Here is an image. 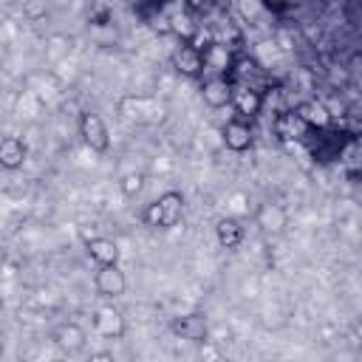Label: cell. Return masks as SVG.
Masks as SVG:
<instances>
[{
    "label": "cell",
    "instance_id": "1",
    "mask_svg": "<svg viewBox=\"0 0 362 362\" xmlns=\"http://www.w3.org/2000/svg\"><path fill=\"white\" fill-rule=\"evenodd\" d=\"M119 113L136 124H144V127H156L167 119L170 107L167 102H161L158 96H122L119 99Z\"/></svg>",
    "mask_w": 362,
    "mask_h": 362
},
{
    "label": "cell",
    "instance_id": "2",
    "mask_svg": "<svg viewBox=\"0 0 362 362\" xmlns=\"http://www.w3.org/2000/svg\"><path fill=\"white\" fill-rule=\"evenodd\" d=\"M181 215H184V195L178 189H167L153 204H147L141 218L150 229H173L178 226Z\"/></svg>",
    "mask_w": 362,
    "mask_h": 362
},
{
    "label": "cell",
    "instance_id": "3",
    "mask_svg": "<svg viewBox=\"0 0 362 362\" xmlns=\"http://www.w3.org/2000/svg\"><path fill=\"white\" fill-rule=\"evenodd\" d=\"M79 136L82 141L93 150V153H107L110 150V130L105 124V119L96 110H82L79 113Z\"/></svg>",
    "mask_w": 362,
    "mask_h": 362
},
{
    "label": "cell",
    "instance_id": "4",
    "mask_svg": "<svg viewBox=\"0 0 362 362\" xmlns=\"http://www.w3.org/2000/svg\"><path fill=\"white\" fill-rule=\"evenodd\" d=\"M173 68L187 76V79H201L206 74V65H204V51L198 45H192L189 40H184L175 51H173Z\"/></svg>",
    "mask_w": 362,
    "mask_h": 362
},
{
    "label": "cell",
    "instance_id": "5",
    "mask_svg": "<svg viewBox=\"0 0 362 362\" xmlns=\"http://www.w3.org/2000/svg\"><path fill=\"white\" fill-rule=\"evenodd\" d=\"M93 288L99 297L105 300H116L127 291V277L124 272L119 269V263H107V266H99L96 274H93Z\"/></svg>",
    "mask_w": 362,
    "mask_h": 362
},
{
    "label": "cell",
    "instance_id": "6",
    "mask_svg": "<svg viewBox=\"0 0 362 362\" xmlns=\"http://www.w3.org/2000/svg\"><path fill=\"white\" fill-rule=\"evenodd\" d=\"M232 90H235V82L226 74H209L201 82V99H204V105H209L215 110H221L232 102Z\"/></svg>",
    "mask_w": 362,
    "mask_h": 362
},
{
    "label": "cell",
    "instance_id": "7",
    "mask_svg": "<svg viewBox=\"0 0 362 362\" xmlns=\"http://www.w3.org/2000/svg\"><path fill=\"white\" fill-rule=\"evenodd\" d=\"M93 331L102 337V339H122L127 325H124V314L113 305H99L93 311Z\"/></svg>",
    "mask_w": 362,
    "mask_h": 362
},
{
    "label": "cell",
    "instance_id": "8",
    "mask_svg": "<svg viewBox=\"0 0 362 362\" xmlns=\"http://www.w3.org/2000/svg\"><path fill=\"white\" fill-rule=\"evenodd\" d=\"M170 331L181 339H187V342H206V337H209V325H206V317L201 311L173 317Z\"/></svg>",
    "mask_w": 362,
    "mask_h": 362
},
{
    "label": "cell",
    "instance_id": "9",
    "mask_svg": "<svg viewBox=\"0 0 362 362\" xmlns=\"http://www.w3.org/2000/svg\"><path fill=\"white\" fill-rule=\"evenodd\" d=\"M252 141H255V130H252L249 119H240V116L226 119V124H223V144H226V150L246 153L252 147Z\"/></svg>",
    "mask_w": 362,
    "mask_h": 362
},
{
    "label": "cell",
    "instance_id": "10",
    "mask_svg": "<svg viewBox=\"0 0 362 362\" xmlns=\"http://www.w3.org/2000/svg\"><path fill=\"white\" fill-rule=\"evenodd\" d=\"M232 110H235V116H240V119H255L260 110H263V90H257V88H252V85H240V88H235L232 90Z\"/></svg>",
    "mask_w": 362,
    "mask_h": 362
},
{
    "label": "cell",
    "instance_id": "11",
    "mask_svg": "<svg viewBox=\"0 0 362 362\" xmlns=\"http://www.w3.org/2000/svg\"><path fill=\"white\" fill-rule=\"evenodd\" d=\"M308 133H311V127H308L294 110H280V113L274 116V136H277L280 141H286V144L303 141Z\"/></svg>",
    "mask_w": 362,
    "mask_h": 362
},
{
    "label": "cell",
    "instance_id": "12",
    "mask_svg": "<svg viewBox=\"0 0 362 362\" xmlns=\"http://www.w3.org/2000/svg\"><path fill=\"white\" fill-rule=\"evenodd\" d=\"M291 110H294L311 130H325V127L334 122V116H331V110H328V105H325L322 99H303V102H297Z\"/></svg>",
    "mask_w": 362,
    "mask_h": 362
},
{
    "label": "cell",
    "instance_id": "13",
    "mask_svg": "<svg viewBox=\"0 0 362 362\" xmlns=\"http://www.w3.org/2000/svg\"><path fill=\"white\" fill-rule=\"evenodd\" d=\"M28 158V144L20 136H3L0 139V167L3 170H20Z\"/></svg>",
    "mask_w": 362,
    "mask_h": 362
},
{
    "label": "cell",
    "instance_id": "14",
    "mask_svg": "<svg viewBox=\"0 0 362 362\" xmlns=\"http://www.w3.org/2000/svg\"><path fill=\"white\" fill-rule=\"evenodd\" d=\"M255 223L266 232V235H277L286 229L288 223V212L280 206V204H263L257 212H255Z\"/></svg>",
    "mask_w": 362,
    "mask_h": 362
},
{
    "label": "cell",
    "instance_id": "15",
    "mask_svg": "<svg viewBox=\"0 0 362 362\" xmlns=\"http://www.w3.org/2000/svg\"><path fill=\"white\" fill-rule=\"evenodd\" d=\"M85 252H88V257H90L96 266L119 263V246H116V240H110V238H102V235L88 238V240H85Z\"/></svg>",
    "mask_w": 362,
    "mask_h": 362
},
{
    "label": "cell",
    "instance_id": "16",
    "mask_svg": "<svg viewBox=\"0 0 362 362\" xmlns=\"http://www.w3.org/2000/svg\"><path fill=\"white\" fill-rule=\"evenodd\" d=\"M232 62H235V57H232V51H229L223 42H215V40H212V42L204 48V65H206L209 74H226V76H229Z\"/></svg>",
    "mask_w": 362,
    "mask_h": 362
},
{
    "label": "cell",
    "instance_id": "17",
    "mask_svg": "<svg viewBox=\"0 0 362 362\" xmlns=\"http://www.w3.org/2000/svg\"><path fill=\"white\" fill-rule=\"evenodd\" d=\"M215 238H218L221 249H238L240 240H243V226H240V221H235V218H221V221L215 223Z\"/></svg>",
    "mask_w": 362,
    "mask_h": 362
},
{
    "label": "cell",
    "instance_id": "18",
    "mask_svg": "<svg viewBox=\"0 0 362 362\" xmlns=\"http://www.w3.org/2000/svg\"><path fill=\"white\" fill-rule=\"evenodd\" d=\"M57 345H59L62 351L74 354V351H79V348L85 345V331H82L79 325L68 322V325H62V328L57 331Z\"/></svg>",
    "mask_w": 362,
    "mask_h": 362
},
{
    "label": "cell",
    "instance_id": "19",
    "mask_svg": "<svg viewBox=\"0 0 362 362\" xmlns=\"http://www.w3.org/2000/svg\"><path fill=\"white\" fill-rule=\"evenodd\" d=\"M141 187H144V173H127V175H122V181H119V189H122L124 198L139 195Z\"/></svg>",
    "mask_w": 362,
    "mask_h": 362
},
{
    "label": "cell",
    "instance_id": "20",
    "mask_svg": "<svg viewBox=\"0 0 362 362\" xmlns=\"http://www.w3.org/2000/svg\"><path fill=\"white\" fill-rule=\"evenodd\" d=\"M238 8L246 20H257V14L263 11V0H238Z\"/></svg>",
    "mask_w": 362,
    "mask_h": 362
},
{
    "label": "cell",
    "instance_id": "21",
    "mask_svg": "<svg viewBox=\"0 0 362 362\" xmlns=\"http://www.w3.org/2000/svg\"><path fill=\"white\" fill-rule=\"evenodd\" d=\"M187 6L192 11H206V8H212V0H187Z\"/></svg>",
    "mask_w": 362,
    "mask_h": 362
},
{
    "label": "cell",
    "instance_id": "22",
    "mask_svg": "<svg viewBox=\"0 0 362 362\" xmlns=\"http://www.w3.org/2000/svg\"><path fill=\"white\" fill-rule=\"evenodd\" d=\"M3 339H6V337L0 334V354H3V348H6V342H3Z\"/></svg>",
    "mask_w": 362,
    "mask_h": 362
},
{
    "label": "cell",
    "instance_id": "23",
    "mask_svg": "<svg viewBox=\"0 0 362 362\" xmlns=\"http://www.w3.org/2000/svg\"><path fill=\"white\" fill-rule=\"evenodd\" d=\"M0 308H3V297H0Z\"/></svg>",
    "mask_w": 362,
    "mask_h": 362
}]
</instances>
